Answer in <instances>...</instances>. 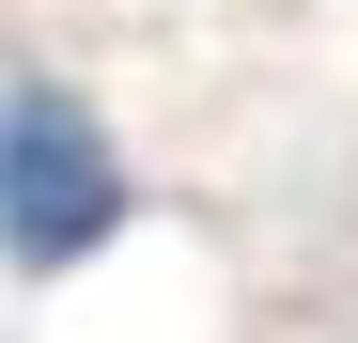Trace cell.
Returning a JSON list of instances; mask_svg holds the SVG:
<instances>
[{
  "mask_svg": "<svg viewBox=\"0 0 358 343\" xmlns=\"http://www.w3.org/2000/svg\"><path fill=\"white\" fill-rule=\"evenodd\" d=\"M125 218V172H109V125L78 94H0V250L16 265H78Z\"/></svg>",
  "mask_w": 358,
  "mask_h": 343,
  "instance_id": "obj_1",
  "label": "cell"
}]
</instances>
